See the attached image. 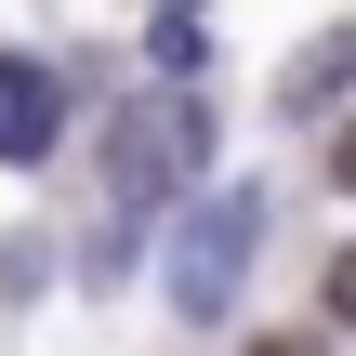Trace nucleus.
Returning a JSON list of instances; mask_svg holds the SVG:
<instances>
[{
    "label": "nucleus",
    "mask_w": 356,
    "mask_h": 356,
    "mask_svg": "<svg viewBox=\"0 0 356 356\" xmlns=\"http://www.w3.org/2000/svg\"><path fill=\"white\" fill-rule=\"evenodd\" d=\"M198 159H211V106H198V92H132V106H119V145H106L119 238H132V225H145L185 172H198Z\"/></svg>",
    "instance_id": "obj_1"
},
{
    "label": "nucleus",
    "mask_w": 356,
    "mask_h": 356,
    "mask_svg": "<svg viewBox=\"0 0 356 356\" xmlns=\"http://www.w3.org/2000/svg\"><path fill=\"white\" fill-rule=\"evenodd\" d=\"M251 251H264V198H238V185L185 198V225H172V304L185 317H225L238 277H251Z\"/></svg>",
    "instance_id": "obj_2"
},
{
    "label": "nucleus",
    "mask_w": 356,
    "mask_h": 356,
    "mask_svg": "<svg viewBox=\"0 0 356 356\" xmlns=\"http://www.w3.org/2000/svg\"><path fill=\"white\" fill-rule=\"evenodd\" d=\"M53 132H66V79L0 53V159H53Z\"/></svg>",
    "instance_id": "obj_3"
},
{
    "label": "nucleus",
    "mask_w": 356,
    "mask_h": 356,
    "mask_svg": "<svg viewBox=\"0 0 356 356\" xmlns=\"http://www.w3.org/2000/svg\"><path fill=\"white\" fill-rule=\"evenodd\" d=\"M343 79H356V26H343V40H317V53H304V66L277 79V119H317V106H330Z\"/></svg>",
    "instance_id": "obj_4"
},
{
    "label": "nucleus",
    "mask_w": 356,
    "mask_h": 356,
    "mask_svg": "<svg viewBox=\"0 0 356 356\" xmlns=\"http://www.w3.org/2000/svg\"><path fill=\"white\" fill-rule=\"evenodd\" d=\"M145 40H159V66H198V53H211V26H198V13H159Z\"/></svg>",
    "instance_id": "obj_5"
},
{
    "label": "nucleus",
    "mask_w": 356,
    "mask_h": 356,
    "mask_svg": "<svg viewBox=\"0 0 356 356\" xmlns=\"http://www.w3.org/2000/svg\"><path fill=\"white\" fill-rule=\"evenodd\" d=\"M330 317H343V330H356V251H343V264H330Z\"/></svg>",
    "instance_id": "obj_6"
},
{
    "label": "nucleus",
    "mask_w": 356,
    "mask_h": 356,
    "mask_svg": "<svg viewBox=\"0 0 356 356\" xmlns=\"http://www.w3.org/2000/svg\"><path fill=\"white\" fill-rule=\"evenodd\" d=\"M251 356H330V343H251Z\"/></svg>",
    "instance_id": "obj_7"
},
{
    "label": "nucleus",
    "mask_w": 356,
    "mask_h": 356,
    "mask_svg": "<svg viewBox=\"0 0 356 356\" xmlns=\"http://www.w3.org/2000/svg\"><path fill=\"white\" fill-rule=\"evenodd\" d=\"M330 159H343V185H356V132H343V145H330Z\"/></svg>",
    "instance_id": "obj_8"
}]
</instances>
